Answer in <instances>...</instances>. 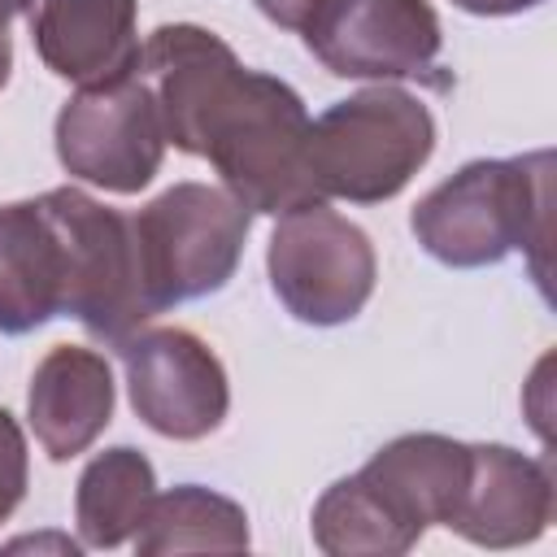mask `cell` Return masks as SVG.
I'll return each mask as SVG.
<instances>
[{
    "label": "cell",
    "instance_id": "obj_1",
    "mask_svg": "<svg viewBox=\"0 0 557 557\" xmlns=\"http://www.w3.org/2000/svg\"><path fill=\"white\" fill-rule=\"evenodd\" d=\"M309 122L296 87L235 61L200 100L178 152L205 157L239 205L278 218L322 200L309 174Z\"/></svg>",
    "mask_w": 557,
    "mask_h": 557
},
{
    "label": "cell",
    "instance_id": "obj_2",
    "mask_svg": "<svg viewBox=\"0 0 557 557\" xmlns=\"http://www.w3.org/2000/svg\"><path fill=\"white\" fill-rule=\"evenodd\" d=\"M548 174L553 152L483 157L431 187L413 213V239L453 270H479L505 261L513 248L535 252L548 239Z\"/></svg>",
    "mask_w": 557,
    "mask_h": 557
},
{
    "label": "cell",
    "instance_id": "obj_3",
    "mask_svg": "<svg viewBox=\"0 0 557 557\" xmlns=\"http://www.w3.org/2000/svg\"><path fill=\"white\" fill-rule=\"evenodd\" d=\"M435 152L431 109L392 83L361 87L309 122V174L326 196L383 205Z\"/></svg>",
    "mask_w": 557,
    "mask_h": 557
},
{
    "label": "cell",
    "instance_id": "obj_4",
    "mask_svg": "<svg viewBox=\"0 0 557 557\" xmlns=\"http://www.w3.org/2000/svg\"><path fill=\"white\" fill-rule=\"evenodd\" d=\"M139 278L152 313L222 292L244 257L252 209L239 205L226 187L174 183L139 213H131Z\"/></svg>",
    "mask_w": 557,
    "mask_h": 557
},
{
    "label": "cell",
    "instance_id": "obj_5",
    "mask_svg": "<svg viewBox=\"0 0 557 557\" xmlns=\"http://www.w3.org/2000/svg\"><path fill=\"white\" fill-rule=\"evenodd\" d=\"M265 270L278 305L305 326H344L374 296L379 257L370 235L326 200L278 213Z\"/></svg>",
    "mask_w": 557,
    "mask_h": 557
},
{
    "label": "cell",
    "instance_id": "obj_6",
    "mask_svg": "<svg viewBox=\"0 0 557 557\" xmlns=\"http://www.w3.org/2000/svg\"><path fill=\"white\" fill-rule=\"evenodd\" d=\"M39 200L57 222L65 248L61 318L83 322L104 344H122L131 331H139L152 318L139 278V248L131 218L78 187H52Z\"/></svg>",
    "mask_w": 557,
    "mask_h": 557
},
{
    "label": "cell",
    "instance_id": "obj_7",
    "mask_svg": "<svg viewBox=\"0 0 557 557\" xmlns=\"http://www.w3.org/2000/svg\"><path fill=\"white\" fill-rule=\"evenodd\" d=\"M57 161L70 178L135 196L144 191L165 157V126L157 100L139 74L78 87L57 113Z\"/></svg>",
    "mask_w": 557,
    "mask_h": 557
},
{
    "label": "cell",
    "instance_id": "obj_8",
    "mask_svg": "<svg viewBox=\"0 0 557 557\" xmlns=\"http://www.w3.org/2000/svg\"><path fill=\"white\" fill-rule=\"evenodd\" d=\"M126 370L135 418L165 440H205L231 409V383L218 352L183 326H139L113 344Z\"/></svg>",
    "mask_w": 557,
    "mask_h": 557
},
{
    "label": "cell",
    "instance_id": "obj_9",
    "mask_svg": "<svg viewBox=\"0 0 557 557\" xmlns=\"http://www.w3.org/2000/svg\"><path fill=\"white\" fill-rule=\"evenodd\" d=\"M305 48L335 78H426L444 26L431 0H318L300 26Z\"/></svg>",
    "mask_w": 557,
    "mask_h": 557
},
{
    "label": "cell",
    "instance_id": "obj_10",
    "mask_svg": "<svg viewBox=\"0 0 557 557\" xmlns=\"http://www.w3.org/2000/svg\"><path fill=\"white\" fill-rule=\"evenodd\" d=\"M553 522V474L509 444H470V479L448 531L479 548H518Z\"/></svg>",
    "mask_w": 557,
    "mask_h": 557
},
{
    "label": "cell",
    "instance_id": "obj_11",
    "mask_svg": "<svg viewBox=\"0 0 557 557\" xmlns=\"http://www.w3.org/2000/svg\"><path fill=\"white\" fill-rule=\"evenodd\" d=\"M139 0H35L30 44L39 61L78 87H100L135 74Z\"/></svg>",
    "mask_w": 557,
    "mask_h": 557
},
{
    "label": "cell",
    "instance_id": "obj_12",
    "mask_svg": "<svg viewBox=\"0 0 557 557\" xmlns=\"http://www.w3.org/2000/svg\"><path fill=\"white\" fill-rule=\"evenodd\" d=\"M26 418L39 448L52 461L87 453L113 422V370L104 352L83 344H57L30 374Z\"/></svg>",
    "mask_w": 557,
    "mask_h": 557
},
{
    "label": "cell",
    "instance_id": "obj_13",
    "mask_svg": "<svg viewBox=\"0 0 557 557\" xmlns=\"http://www.w3.org/2000/svg\"><path fill=\"white\" fill-rule=\"evenodd\" d=\"M357 474L383 496V505L405 527L422 535L435 522L448 527L470 479V444L435 431L396 435Z\"/></svg>",
    "mask_w": 557,
    "mask_h": 557
},
{
    "label": "cell",
    "instance_id": "obj_14",
    "mask_svg": "<svg viewBox=\"0 0 557 557\" xmlns=\"http://www.w3.org/2000/svg\"><path fill=\"white\" fill-rule=\"evenodd\" d=\"M65 305V248L44 200L0 205V335H26Z\"/></svg>",
    "mask_w": 557,
    "mask_h": 557
},
{
    "label": "cell",
    "instance_id": "obj_15",
    "mask_svg": "<svg viewBox=\"0 0 557 557\" xmlns=\"http://www.w3.org/2000/svg\"><path fill=\"white\" fill-rule=\"evenodd\" d=\"M157 496V470L152 461L131 448H104L96 453L74 487V522L87 548H117L135 540L148 505Z\"/></svg>",
    "mask_w": 557,
    "mask_h": 557
},
{
    "label": "cell",
    "instance_id": "obj_16",
    "mask_svg": "<svg viewBox=\"0 0 557 557\" xmlns=\"http://www.w3.org/2000/svg\"><path fill=\"white\" fill-rule=\"evenodd\" d=\"M135 548L144 557L161 553H239L248 548V513L231 496L200 487V483H178L170 492H157L139 531Z\"/></svg>",
    "mask_w": 557,
    "mask_h": 557
},
{
    "label": "cell",
    "instance_id": "obj_17",
    "mask_svg": "<svg viewBox=\"0 0 557 557\" xmlns=\"http://www.w3.org/2000/svg\"><path fill=\"white\" fill-rule=\"evenodd\" d=\"M309 531H313V544L326 557H357V553L396 557V553H409L422 540L413 527H405L383 505V496L361 474L335 479L318 496L313 518H309Z\"/></svg>",
    "mask_w": 557,
    "mask_h": 557
},
{
    "label": "cell",
    "instance_id": "obj_18",
    "mask_svg": "<svg viewBox=\"0 0 557 557\" xmlns=\"http://www.w3.org/2000/svg\"><path fill=\"white\" fill-rule=\"evenodd\" d=\"M30 479V457H26V435L17 418L0 405V522L22 505Z\"/></svg>",
    "mask_w": 557,
    "mask_h": 557
},
{
    "label": "cell",
    "instance_id": "obj_19",
    "mask_svg": "<svg viewBox=\"0 0 557 557\" xmlns=\"http://www.w3.org/2000/svg\"><path fill=\"white\" fill-rule=\"evenodd\" d=\"M257 9H261L274 26H283V30H300L305 17L318 9V0H257Z\"/></svg>",
    "mask_w": 557,
    "mask_h": 557
},
{
    "label": "cell",
    "instance_id": "obj_20",
    "mask_svg": "<svg viewBox=\"0 0 557 557\" xmlns=\"http://www.w3.org/2000/svg\"><path fill=\"white\" fill-rule=\"evenodd\" d=\"M457 9L474 13V17H513V13H527V9H540L544 0H453Z\"/></svg>",
    "mask_w": 557,
    "mask_h": 557
},
{
    "label": "cell",
    "instance_id": "obj_21",
    "mask_svg": "<svg viewBox=\"0 0 557 557\" xmlns=\"http://www.w3.org/2000/svg\"><path fill=\"white\" fill-rule=\"evenodd\" d=\"M9 70H13V39H9V26H0V87L9 83Z\"/></svg>",
    "mask_w": 557,
    "mask_h": 557
},
{
    "label": "cell",
    "instance_id": "obj_22",
    "mask_svg": "<svg viewBox=\"0 0 557 557\" xmlns=\"http://www.w3.org/2000/svg\"><path fill=\"white\" fill-rule=\"evenodd\" d=\"M35 0H0V26H9L17 13H26Z\"/></svg>",
    "mask_w": 557,
    "mask_h": 557
}]
</instances>
